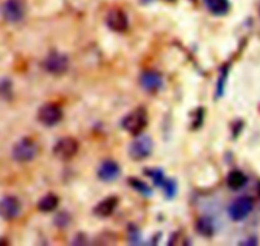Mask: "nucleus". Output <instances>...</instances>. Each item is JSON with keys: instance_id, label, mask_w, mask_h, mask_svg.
I'll return each instance as SVG.
<instances>
[{"instance_id": "obj_1", "label": "nucleus", "mask_w": 260, "mask_h": 246, "mask_svg": "<svg viewBox=\"0 0 260 246\" xmlns=\"http://www.w3.org/2000/svg\"><path fill=\"white\" fill-rule=\"evenodd\" d=\"M122 128L132 135H139L148 125V114L144 107H138L122 119Z\"/></svg>"}, {"instance_id": "obj_2", "label": "nucleus", "mask_w": 260, "mask_h": 246, "mask_svg": "<svg viewBox=\"0 0 260 246\" xmlns=\"http://www.w3.org/2000/svg\"><path fill=\"white\" fill-rule=\"evenodd\" d=\"M39 152V147L31 138H23L14 144L12 150V157L16 162L26 163L31 162Z\"/></svg>"}, {"instance_id": "obj_3", "label": "nucleus", "mask_w": 260, "mask_h": 246, "mask_svg": "<svg viewBox=\"0 0 260 246\" xmlns=\"http://www.w3.org/2000/svg\"><path fill=\"white\" fill-rule=\"evenodd\" d=\"M42 67L47 73L54 75H61L64 74L69 68V59L67 55L61 54V52L52 51L45 57Z\"/></svg>"}, {"instance_id": "obj_4", "label": "nucleus", "mask_w": 260, "mask_h": 246, "mask_svg": "<svg viewBox=\"0 0 260 246\" xmlns=\"http://www.w3.org/2000/svg\"><path fill=\"white\" fill-rule=\"evenodd\" d=\"M79 149V144L77 139L72 137H64L55 143L52 148V153L57 160L68 161L77 155Z\"/></svg>"}, {"instance_id": "obj_5", "label": "nucleus", "mask_w": 260, "mask_h": 246, "mask_svg": "<svg viewBox=\"0 0 260 246\" xmlns=\"http://www.w3.org/2000/svg\"><path fill=\"white\" fill-rule=\"evenodd\" d=\"M254 208V200L250 197H240L230 204L229 217L235 222L244 221L251 213Z\"/></svg>"}, {"instance_id": "obj_6", "label": "nucleus", "mask_w": 260, "mask_h": 246, "mask_svg": "<svg viewBox=\"0 0 260 246\" xmlns=\"http://www.w3.org/2000/svg\"><path fill=\"white\" fill-rule=\"evenodd\" d=\"M2 14L9 23H18L26 14V4L23 0H6L2 7Z\"/></svg>"}, {"instance_id": "obj_7", "label": "nucleus", "mask_w": 260, "mask_h": 246, "mask_svg": "<svg viewBox=\"0 0 260 246\" xmlns=\"http://www.w3.org/2000/svg\"><path fill=\"white\" fill-rule=\"evenodd\" d=\"M62 119V110L55 104H46L41 106L37 112V120L44 127H54Z\"/></svg>"}, {"instance_id": "obj_8", "label": "nucleus", "mask_w": 260, "mask_h": 246, "mask_svg": "<svg viewBox=\"0 0 260 246\" xmlns=\"http://www.w3.org/2000/svg\"><path fill=\"white\" fill-rule=\"evenodd\" d=\"M152 148H153V143H152L151 138L147 135H142L130 144L129 156L132 160L142 161L151 155Z\"/></svg>"}, {"instance_id": "obj_9", "label": "nucleus", "mask_w": 260, "mask_h": 246, "mask_svg": "<svg viewBox=\"0 0 260 246\" xmlns=\"http://www.w3.org/2000/svg\"><path fill=\"white\" fill-rule=\"evenodd\" d=\"M22 204L18 198L7 195L0 199V217L6 221H12L17 218L21 213Z\"/></svg>"}, {"instance_id": "obj_10", "label": "nucleus", "mask_w": 260, "mask_h": 246, "mask_svg": "<svg viewBox=\"0 0 260 246\" xmlns=\"http://www.w3.org/2000/svg\"><path fill=\"white\" fill-rule=\"evenodd\" d=\"M106 24L111 31L125 32L129 27V19L121 9H112L107 13Z\"/></svg>"}, {"instance_id": "obj_11", "label": "nucleus", "mask_w": 260, "mask_h": 246, "mask_svg": "<svg viewBox=\"0 0 260 246\" xmlns=\"http://www.w3.org/2000/svg\"><path fill=\"white\" fill-rule=\"evenodd\" d=\"M120 171H121L120 166L115 161H105L101 163V166L97 171V176L101 181L111 182L119 177Z\"/></svg>"}, {"instance_id": "obj_12", "label": "nucleus", "mask_w": 260, "mask_h": 246, "mask_svg": "<svg viewBox=\"0 0 260 246\" xmlns=\"http://www.w3.org/2000/svg\"><path fill=\"white\" fill-rule=\"evenodd\" d=\"M141 86L147 92H157L162 87V75L157 72H144L141 75Z\"/></svg>"}, {"instance_id": "obj_13", "label": "nucleus", "mask_w": 260, "mask_h": 246, "mask_svg": "<svg viewBox=\"0 0 260 246\" xmlns=\"http://www.w3.org/2000/svg\"><path fill=\"white\" fill-rule=\"evenodd\" d=\"M117 203H119V198H116V197L105 198L104 200H101L100 203H97L96 207L93 208L94 216H97V217H101V218L110 217V216L115 212V209H116Z\"/></svg>"}, {"instance_id": "obj_14", "label": "nucleus", "mask_w": 260, "mask_h": 246, "mask_svg": "<svg viewBox=\"0 0 260 246\" xmlns=\"http://www.w3.org/2000/svg\"><path fill=\"white\" fill-rule=\"evenodd\" d=\"M227 185L230 189L232 190H240L246 185L247 176L240 170H232L229 175H227Z\"/></svg>"}, {"instance_id": "obj_15", "label": "nucleus", "mask_w": 260, "mask_h": 246, "mask_svg": "<svg viewBox=\"0 0 260 246\" xmlns=\"http://www.w3.org/2000/svg\"><path fill=\"white\" fill-rule=\"evenodd\" d=\"M57 204H59V198L55 194H47L39 200L37 208H39V210H41V212L47 213L52 212V210L57 207Z\"/></svg>"}, {"instance_id": "obj_16", "label": "nucleus", "mask_w": 260, "mask_h": 246, "mask_svg": "<svg viewBox=\"0 0 260 246\" xmlns=\"http://www.w3.org/2000/svg\"><path fill=\"white\" fill-rule=\"evenodd\" d=\"M206 4L212 13L221 16L229 11V2L227 0H206Z\"/></svg>"}, {"instance_id": "obj_17", "label": "nucleus", "mask_w": 260, "mask_h": 246, "mask_svg": "<svg viewBox=\"0 0 260 246\" xmlns=\"http://www.w3.org/2000/svg\"><path fill=\"white\" fill-rule=\"evenodd\" d=\"M197 230L201 235L204 236H212L214 232V223L213 220L209 217H203L198 221L197 223Z\"/></svg>"}, {"instance_id": "obj_18", "label": "nucleus", "mask_w": 260, "mask_h": 246, "mask_svg": "<svg viewBox=\"0 0 260 246\" xmlns=\"http://www.w3.org/2000/svg\"><path fill=\"white\" fill-rule=\"evenodd\" d=\"M127 181H129L130 187H133L134 189H136L138 193H141L142 195H146V197H151L152 195V189L144 181H141V180L138 179H134V177L129 179Z\"/></svg>"}, {"instance_id": "obj_19", "label": "nucleus", "mask_w": 260, "mask_h": 246, "mask_svg": "<svg viewBox=\"0 0 260 246\" xmlns=\"http://www.w3.org/2000/svg\"><path fill=\"white\" fill-rule=\"evenodd\" d=\"M12 97V83L7 78H0V100H9Z\"/></svg>"}, {"instance_id": "obj_20", "label": "nucleus", "mask_w": 260, "mask_h": 246, "mask_svg": "<svg viewBox=\"0 0 260 246\" xmlns=\"http://www.w3.org/2000/svg\"><path fill=\"white\" fill-rule=\"evenodd\" d=\"M146 175H148L149 177H152V180H153L154 185H157V187H161L162 188L164 182L166 181V179H165L164 172H162V170H158V169L146 170Z\"/></svg>"}, {"instance_id": "obj_21", "label": "nucleus", "mask_w": 260, "mask_h": 246, "mask_svg": "<svg viewBox=\"0 0 260 246\" xmlns=\"http://www.w3.org/2000/svg\"><path fill=\"white\" fill-rule=\"evenodd\" d=\"M162 189H164L165 192V195H166L167 199H171V198H174L175 195H176V192H177V185L176 182L174 181V180H167L164 182V185H162Z\"/></svg>"}, {"instance_id": "obj_22", "label": "nucleus", "mask_w": 260, "mask_h": 246, "mask_svg": "<svg viewBox=\"0 0 260 246\" xmlns=\"http://www.w3.org/2000/svg\"><path fill=\"white\" fill-rule=\"evenodd\" d=\"M227 68H223L221 73V77H219V82H218V87H217V96L221 97L223 95V89H224V83H226V78H227Z\"/></svg>"}, {"instance_id": "obj_23", "label": "nucleus", "mask_w": 260, "mask_h": 246, "mask_svg": "<svg viewBox=\"0 0 260 246\" xmlns=\"http://www.w3.org/2000/svg\"><path fill=\"white\" fill-rule=\"evenodd\" d=\"M69 221H71V218H69V216L67 214V213H59V214L55 217V225L59 226V227H65V226L69 223Z\"/></svg>"}]
</instances>
